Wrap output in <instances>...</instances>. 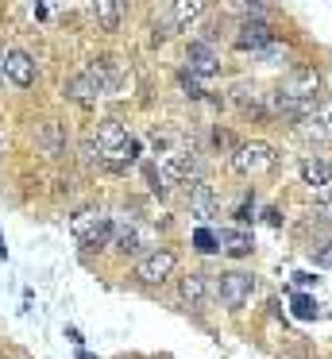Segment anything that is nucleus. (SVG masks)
I'll list each match as a JSON object with an SVG mask.
<instances>
[{"instance_id": "nucleus-1", "label": "nucleus", "mask_w": 332, "mask_h": 359, "mask_svg": "<svg viewBox=\"0 0 332 359\" xmlns=\"http://www.w3.org/2000/svg\"><path fill=\"white\" fill-rule=\"evenodd\" d=\"M116 86H120V78L112 70V58H100V62H89V70L69 81L66 97L74 104H97V97H108Z\"/></svg>"}, {"instance_id": "nucleus-2", "label": "nucleus", "mask_w": 332, "mask_h": 359, "mask_svg": "<svg viewBox=\"0 0 332 359\" xmlns=\"http://www.w3.org/2000/svg\"><path fill=\"white\" fill-rule=\"evenodd\" d=\"M151 178L159 182V186H154V194H166L170 182H193V178H201L197 151H193V147H178V151H170V155H162V166H159V170H151Z\"/></svg>"}, {"instance_id": "nucleus-3", "label": "nucleus", "mask_w": 332, "mask_h": 359, "mask_svg": "<svg viewBox=\"0 0 332 359\" xmlns=\"http://www.w3.org/2000/svg\"><path fill=\"white\" fill-rule=\"evenodd\" d=\"M274 163H278L274 147L263 143V140L239 143V147L232 151V166H236V174H244V178H259V174H267Z\"/></svg>"}, {"instance_id": "nucleus-4", "label": "nucleus", "mask_w": 332, "mask_h": 359, "mask_svg": "<svg viewBox=\"0 0 332 359\" xmlns=\"http://www.w3.org/2000/svg\"><path fill=\"white\" fill-rule=\"evenodd\" d=\"M74 236L81 240L85 251H100V248H108V243H112L116 224L108 217H100V212H81V217L74 220Z\"/></svg>"}, {"instance_id": "nucleus-5", "label": "nucleus", "mask_w": 332, "mask_h": 359, "mask_svg": "<svg viewBox=\"0 0 332 359\" xmlns=\"http://www.w3.org/2000/svg\"><path fill=\"white\" fill-rule=\"evenodd\" d=\"M251 294H255V278L244 274V271H228V274H220V282H216V297H220L224 309H232V313L244 309Z\"/></svg>"}, {"instance_id": "nucleus-6", "label": "nucleus", "mask_w": 332, "mask_h": 359, "mask_svg": "<svg viewBox=\"0 0 332 359\" xmlns=\"http://www.w3.org/2000/svg\"><path fill=\"white\" fill-rule=\"evenodd\" d=\"M174 266H178V255H174V251H166V248H159V251H151V255L139 259L135 278L147 282V286H162V282L174 274Z\"/></svg>"}, {"instance_id": "nucleus-7", "label": "nucleus", "mask_w": 332, "mask_h": 359, "mask_svg": "<svg viewBox=\"0 0 332 359\" xmlns=\"http://www.w3.org/2000/svg\"><path fill=\"white\" fill-rule=\"evenodd\" d=\"M0 70H4V78L20 89L35 86V62H31V55H23V50H0Z\"/></svg>"}, {"instance_id": "nucleus-8", "label": "nucleus", "mask_w": 332, "mask_h": 359, "mask_svg": "<svg viewBox=\"0 0 332 359\" xmlns=\"http://www.w3.org/2000/svg\"><path fill=\"white\" fill-rule=\"evenodd\" d=\"M270 43H274V32H270V24L263 16H247L239 24V35H236L239 50H267Z\"/></svg>"}, {"instance_id": "nucleus-9", "label": "nucleus", "mask_w": 332, "mask_h": 359, "mask_svg": "<svg viewBox=\"0 0 332 359\" xmlns=\"http://www.w3.org/2000/svg\"><path fill=\"white\" fill-rule=\"evenodd\" d=\"M278 89H282L286 97H298V101H317V89H321V74L309 70V66H305V70H290V74L282 78V86H278Z\"/></svg>"}, {"instance_id": "nucleus-10", "label": "nucleus", "mask_w": 332, "mask_h": 359, "mask_svg": "<svg viewBox=\"0 0 332 359\" xmlns=\"http://www.w3.org/2000/svg\"><path fill=\"white\" fill-rule=\"evenodd\" d=\"M185 62H190V74H197V78H213V74L220 70V55H216V47H213V43H205V39H193L190 43Z\"/></svg>"}, {"instance_id": "nucleus-11", "label": "nucleus", "mask_w": 332, "mask_h": 359, "mask_svg": "<svg viewBox=\"0 0 332 359\" xmlns=\"http://www.w3.org/2000/svg\"><path fill=\"white\" fill-rule=\"evenodd\" d=\"M216 209H220V201H216L213 186L205 178H193L190 182V212L197 220H208V217H216Z\"/></svg>"}, {"instance_id": "nucleus-12", "label": "nucleus", "mask_w": 332, "mask_h": 359, "mask_svg": "<svg viewBox=\"0 0 332 359\" xmlns=\"http://www.w3.org/2000/svg\"><path fill=\"white\" fill-rule=\"evenodd\" d=\"M301 132L313 140H332V97L317 101V112L309 120H301Z\"/></svg>"}, {"instance_id": "nucleus-13", "label": "nucleus", "mask_w": 332, "mask_h": 359, "mask_svg": "<svg viewBox=\"0 0 332 359\" xmlns=\"http://www.w3.org/2000/svg\"><path fill=\"white\" fill-rule=\"evenodd\" d=\"M298 170H301V182L313 186V189H324L332 182V163H328V158H321V155H305Z\"/></svg>"}, {"instance_id": "nucleus-14", "label": "nucleus", "mask_w": 332, "mask_h": 359, "mask_svg": "<svg viewBox=\"0 0 332 359\" xmlns=\"http://www.w3.org/2000/svg\"><path fill=\"white\" fill-rule=\"evenodd\" d=\"M251 248H255V240H251V232H244V228H224L220 232V251L224 255L244 259V255H251Z\"/></svg>"}, {"instance_id": "nucleus-15", "label": "nucleus", "mask_w": 332, "mask_h": 359, "mask_svg": "<svg viewBox=\"0 0 332 359\" xmlns=\"http://www.w3.org/2000/svg\"><path fill=\"white\" fill-rule=\"evenodd\" d=\"M182 302L190 305V309H205V302H208V278L205 274H185L182 278Z\"/></svg>"}, {"instance_id": "nucleus-16", "label": "nucleus", "mask_w": 332, "mask_h": 359, "mask_svg": "<svg viewBox=\"0 0 332 359\" xmlns=\"http://www.w3.org/2000/svg\"><path fill=\"white\" fill-rule=\"evenodd\" d=\"M205 12V0H170V27H190Z\"/></svg>"}, {"instance_id": "nucleus-17", "label": "nucleus", "mask_w": 332, "mask_h": 359, "mask_svg": "<svg viewBox=\"0 0 332 359\" xmlns=\"http://www.w3.org/2000/svg\"><path fill=\"white\" fill-rule=\"evenodd\" d=\"M135 155H139V143L135 140H128L124 147H112V151H100V166H108V170H128L131 163H135Z\"/></svg>"}, {"instance_id": "nucleus-18", "label": "nucleus", "mask_w": 332, "mask_h": 359, "mask_svg": "<svg viewBox=\"0 0 332 359\" xmlns=\"http://www.w3.org/2000/svg\"><path fill=\"white\" fill-rule=\"evenodd\" d=\"M131 135H128V128L120 124V120H100V128H97V147L100 151H112V147H124Z\"/></svg>"}, {"instance_id": "nucleus-19", "label": "nucleus", "mask_w": 332, "mask_h": 359, "mask_svg": "<svg viewBox=\"0 0 332 359\" xmlns=\"http://www.w3.org/2000/svg\"><path fill=\"white\" fill-rule=\"evenodd\" d=\"M93 12H97L105 32H116V27H120V16H124V0H93Z\"/></svg>"}, {"instance_id": "nucleus-20", "label": "nucleus", "mask_w": 332, "mask_h": 359, "mask_svg": "<svg viewBox=\"0 0 332 359\" xmlns=\"http://www.w3.org/2000/svg\"><path fill=\"white\" fill-rule=\"evenodd\" d=\"M236 101L244 112H255V116H267V101H263V93L255 86H236Z\"/></svg>"}, {"instance_id": "nucleus-21", "label": "nucleus", "mask_w": 332, "mask_h": 359, "mask_svg": "<svg viewBox=\"0 0 332 359\" xmlns=\"http://www.w3.org/2000/svg\"><path fill=\"white\" fill-rule=\"evenodd\" d=\"M39 143H43V155H51V158H58L62 155V128L54 124H43L39 128Z\"/></svg>"}, {"instance_id": "nucleus-22", "label": "nucleus", "mask_w": 332, "mask_h": 359, "mask_svg": "<svg viewBox=\"0 0 332 359\" xmlns=\"http://www.w3.org/2000/svg\"><path fill=\"white\" fill-rule=\"evenodd\" d=\"M112 248H116V251H124V255H135V251H139V232H135L131 224H116Z\"/></svg>"}, {"instance_id": "nucleus-23", "label": "nucleus", "mask_w": 332, "mask_h": 359, "mask_svg": "<svg viewBox=\"0 0 332 359\" xmlns=\"http://www.w3.org/2000/svg\"><path fill=\"white\" fill-rule=\"evenodd\" d=\"M193 248H197L201 255L220 251V232H213V228H197V232H193Z\"/></svg>"}, {"instance_id": "nucleus-24", "label": "nucleus", "mask_w": 332, "mask_h": 359, "mask_svg": "<svg viewBox=\"0 0 332 359\" xmlns=\"http://www.w3.org/2000/svg\"><path fill=\"white\" fill-rule=\"evenodd\" d=\"M290 309H293V317H298V320H313L317 313H321L309 294H293V297H290Z\"/></svg>"}, {"instance_id": "nucleus-25", "label": "nucleus", "mask_w": 332, "mask_h": 359, "mask_svg": "<svg viewBox=\"0 0 332 359\" xmlns=\"http://www.w3.org/2000/svg\"><path fill=\"white\" fill-rule=\"evenodd\" d=\"M182 89H185V97H193V101H201V97H205V89H201L197 74H190V70L182 74Z\"/></svg>"}, {"instance_id": "nucleus-26", "label": "nucleus", "mask_w": 332, "mask_h": 359, "mask_svg": "<svg viewBox=\"0 0 332 359\" xmlns=\"http://www.w3.org/2000/svg\"><path fill=\"white\" fill-rule=\"evenodd\" d=\"M313 263H317V266H324V271H332V240H324L321 248L313 251Z\"/></svg>"}, {"instance_id": "nucleus-27", "label": "nucleus", "mask_w": 332, "mask_h": 359, "mask_svg": "<svg viewBox=\"0 0 332 359\" xmlns=\"http://www.w3.org/2000/svg\"><path fill=\"white\" fill-rule=\"evenodd\" d=\"M236 220H251V201H244V205H239V212H236Z\"/></svg>"}, {"instance_id": "nucleus-28", "label": "nucleus", "mask_w": 332, "mask_h": 359, "mask_svg": "<svg viewBox=\"0 0 332 359\" xmlns=\"http://www.w3.org/2000/svg\"><path fill=\"white\" fill-rule=\"evenodd\" d=\"M216 147H232V135L228 132H216Z\"/></svg>"}, {"instance_id": "nucleus-29", "label": "nucleus", "mask_w": 332, "mask_h": 359, "mask_svg": "<svg viewBox=\"0 0 332 359\" xmlns=\"http://www.w3.org/2000/svg\"><path fill=\"white\" fill-rule=\"evenodd\" d=\"M8 255V248H4V240H0V259H4Z\"/></svg>"}, {"instance_id": "nucleus-30", "label": "nucleus", "mask_w": 332, "mask_h": 359, "mask_svg": "<svg viewBox=\"0 0 332 359\" xmlns=\"http://www.w3.org/2000/svg\"><path fill=\"white\" fill-rule=\"evenodd\" d=\"M0 155H4V147H0Z\"/></svg>"}]
</instances>
